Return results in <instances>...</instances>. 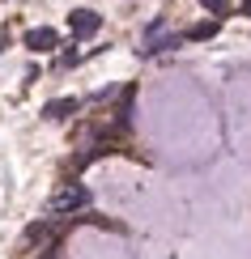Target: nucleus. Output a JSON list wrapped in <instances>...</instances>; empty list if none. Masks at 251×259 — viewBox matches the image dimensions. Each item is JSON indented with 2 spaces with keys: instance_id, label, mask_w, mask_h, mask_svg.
Returning a JSON list of instances; mask_svg holds the SVG:
<instances>
[{
  "instance_id": "1",
  "label": "nucleus",
  "mask_w": 251,
  "mask_h": 259,
  "mask_svg": "<svg viewBox=\"0 0 251 259\" xmlns=\"http://www.w3.org/2000/svg\"><path fill=\"white\" fill-rule=\"evenodd\" d=\"M60 234H64V221H34V225H26V234H21V251L26 255H39V251L47 255Z\"/></svg>"
},
{
  "instance_id": "2",
  "label": "nucleus",
  "mask_w": 251,
  "mask_h": 259,
  "mask_svg": "<svg viewBox=\"0 0 251 259\" xmlns=\"http://www.w3.org/2000/svg\"><path fill=\"white\" fill-rule=\"evenodd\" d=\"M51 212H73V208H90V187H81V183H64L56 187V196L47 200Z\"/></svg>"
},
{
  "instance_id": "3",
  "label": "nucleus",
  "mask_w": 251,
  "mask_h": 259,
  "mask_svg": "<svg viewBox=\"0 0 251 259\" xmlns=\"http://www.w3.org/2000/svg\"><path fill=\"white\" fill-rule=\"evenodd\" d=\"M166 47H179V34H170L166 21H149L145 38H140V51H145V56H158V51H166Z\"/></svg>"
},
{
  "instance_id": "4",
  "label": "nucleus",
  "mask_w": 251,
  "mask_h": 259,
  "mask_svg": "<svg viewBox=\"0 0 251 259\" xmlns=\"http://www.w3.org/2000/svg\"><path fill=\"white\" fill-rule=\"evenodd\" d=\"M98 30H102V13H94V9H73L68 13V34L73 38H94Z\"/></svg>"
},
{
  "instance_id": "5",
  "label": "nucleus",
  "mask_w": 251,
  "mask_h": 259,
  "mask_svg": "<svg viewBox=\"0 0 251 259\" xmlns=\"http://www.w3.org/2000/svg\"><path fill=\"white\" fill-rule=\"evenodd\" d=\"M56 42H60V34H56V30L39 26V30H30V34H26V51H34V56H43V51H51Z\"/></svg>"
},
{
  "instance_id": "6",
  "label": "nucleus",
  "mask_w": 251,
  "mask_h": 259,
  "mask_svg": "<svg viewBox=\"0 0 251 259\" xmlns=\"http://www.w3.org/2000/svg\"><path fill=\"white\" fill-rule=\"evenodd\" d=\"M77 98H56V102H47L43 106V119H68V115H77Z\"/></svg>"
},
{
  "instance_id": "7",
  "label": "nucleus",
  "mask_w": 251,
  "mask_h": 259,
  "mask_svg": "<svg viewBox=\"0 0 251 259\" xmlns=\"http://www.w3.org/2000/svg\"><path fill=\"white\" fill-rule=\"evenodd\" d=\"M217 30H222V21H196V26L188 30V38L192 42H204V38H213Z\"/></svg>"
},
{
  "instance_id": "8",
  "label": "nucleus",
  "mask_w": 251,
  "mask_h": 259,
  "mask_svg": "<svg viewBox=\"0 0 251 259\" xmlns=\"http://www.w3.org/2000/svg\"><path fill=\"white\" fill-rule=\"evenodd\" d=\"M200 9H209V13H230V0H200Z\"/></svg>"
},
{
  "instance_id": "9",
  "label": "nucleus",
  "mask_w": 251,
  "mask_h": 259,
  "mask_svg": "<svg viewBox=\"0 0 251 259\" xmlns=\"http://www.w3.org/2000/svg\"><path fill=\"white\" fill-rule=\"evenodd\" d=\"M243 17H251V0H243Z\"/></svg>"
},
{
  "instance_id": "10",
  "label": "nucleus",
  "mask_w": 251,
  "mask_h": 259,
  "mask_svg": "<svg viewBox=\"0 0 251 259\" xmlns=\"http://www.w3.org/2000/svg\"><path fill=\"white\" fill-rule=\"evenodd\" d=\"M0 47H5V38H0Z\"/></svg>"
},
{
  "instance_id": "11",
  "label": "nucleus",
  "mask_w": 251,
  "mask_h": 259,
  "mask_svg": "<svg viewBox=\"0 0 251 259\" xmlns=\"http://www.w3.org/2000/svg\"><path fill=\"white\" fill-rule=\"evenodd\" d=\"M47 259H51V255H47Z\"/></svg>"
}]
</instances>
